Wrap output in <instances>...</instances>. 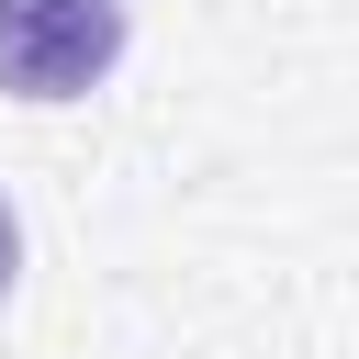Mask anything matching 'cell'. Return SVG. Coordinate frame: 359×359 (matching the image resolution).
<instances>
[{"label":"cell","instance_id":"1","mask_svg":"<svg viewBox=\"0 0 359 359\" xmlns=\"http://www.w3.org/2000/svg\"><path fill=\"white\" fill-rule=\"evenodd\" d=\"M123 67V0H0V90L90 101Z\"/></svg>","mask_w":359,"mask_h":359},{"label":"cell","instance_id":"2","mask_svg":"<svg viewBox=\"0 0 359 359\" xmlns=\"http://www.w3.org/2000/svg\"><path fill=\"white\" fill-rule=\"evenodd\" d=\"M22 280V224H11V202H0V292Z\"/></svg>","mask_w":359,"mask_h":359}]
</instances>
